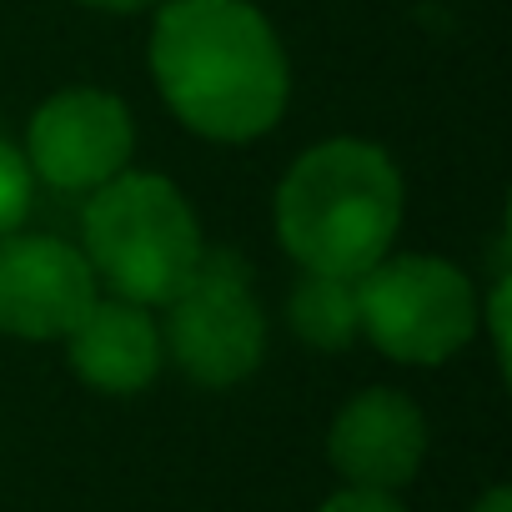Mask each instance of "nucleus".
I'll list each match as a JSON object with an SVG mask.
<instances>
[{
  "mask_svg": "<svg viewBox=\"0 0 512 512\" xmlns=\"http://www.w3.org/2000/svg\"><path fill=\"white\" fill-rule=\"evenodd\" d=\"M362 332L407 367H437L477 332L472 282L442 256H382L357 277Z\"/></svg>",
  "mask_w": 512,
  "mask_h": 512,
  "instance_id": "4",
  "label": "nucleus"
},
{
  "mask_svg": "<svg viewBox=\"0 0 512 512\" xmlns=\"http://www.w3.org/2000/svg\"><path fill=\"white\" fill-rule=\"evenodd\" d=\"M26 211H31V166L11 141H0V236L21 231Z\"/></svg>",
  "mask_w": 512,
  "mask_h": 512,
  "instance_id": "11",
  "label": "nucleus"
},
{
  "mask_svg": "<svg viewBox=\"0 0 512 512\" xmlns=\"http://www.w3.org/2000/svg\"><path fill=\"white\" fill-rule=\"evenodd\" d=\"M66 352H71V372L86 387L131 397V392L151 387V377L161 372V327L136 302L96 297L91 312L66 337Z\"/></svg>",
  "mask_w": 512,
  "mask_h": 512,
  "instance_id": "9",
  "label": "nucleus"
},
{
  "mask_svg": "<svg viewBox=\"0 0 512 512\" xmlns=\"http://www.w3.org/2000/svg\"><path fill=\"white\" fill-rule=\"evenodd\" d=\"M131 146H136L131 111L111 91L71 86L36 111L26 166L56 191H96L126 171Z\"/></svg>",
  "mask_w": 512,
  "mask_h": 512,
  "instance_id": "6",
  "label": "nucleus"
},
{
  "mask_svg": "<svg viewBox=\"0 0 512 512\" xmlns=\"http://www.w3.org/2000/svg\"><path fill=\"white\" fill-rule=\"evenodd\" d=\"M327 457L347 487L397 492L417 477L427 457V417L407 392L367 387L337 412L327 432Z\"/></svg>",
  "mask_w": 512,
  "mask_h": 512,
  "instance_id": "8",
  "label": "nucleus"
},
{
  "mask_svg": "<svg viewBox=\"0 0 512 512\" xmlns=\"http://www.w3.org/2000/svg\"><path fill=\"white\" fill-rule=\"evenodd\" d=\"M161 352H171V362L201 387H231L256 372L267 352V317L241 256H201L196 277L166 302Z\"/></svg>",
  "mask_w": 512,
  "mask_h": 512,
  "instance_id": "5",
  "label": "nucleus"
},
{
  "mask_svg": "<svg viewBox=\"0 0 512 512\" xmlns=\"http://www.w3.org/2000/svg\"><path fill=\"white\" fill-rule=\"evenodd\" d=\"M472 512H512V492L497 482V487H487V492L472 502Z\"/></svg>",
  "mask_w": 512,
  "mask_h": 512,
  "instance_id": "14",
  "label": "nucleus"
},
{
  "mask_svg": "<svg viewBox=\"0 0 512 512\" xmlns=\"http://www.w3.org/2000/svg\"><path fill=\"white\" fill-rule=\"evenodd\" d=\"M81 241L91 277L136 307H166L206 256L191 201L166 176L141 171L96 186L81 216Z\"/></svg>",
  "mask_w": 512,
  "mask_h": 512,
  "instance_id": "3",
  "label": "nucleus"
},
{
  "mask_svg": "<svg viewBox=\"0 0 512 512\" xmlns=\"http://www.w3.org/2000/svg\"><path fill=\"white\" fill-rule=\"evenodd\" d=\"M402 176L372 141H322L292 161L277 191V236L302 272L357 282L392 251Z\"/></svg>",
  "mask_w": 512,
  "mask_h": 512,
  "instance_id": "2",
  "label": "nucleus"
},
{
  "mask_svg": "<svg viewBox=\"0 0 512 512\" xmlns=\"http://www.w3.org/2000/svg\"><path fill=\"white\" fill-rule=\"evenodd\" d=\"M322 512H407L397 492H372V487H342L337 497L322 502Z\"/></svg>",
  "mask_w": 512,
  "mask_h": 512,
  "instance_id": "12",
  "label": "nucleus"
},
{
  "mask_svg": "<svg viewBox=\"0 0 512 512\" xmlns=\"http://www.w3.org/2000/svg\"><path fill=\"white\" fill-rule=\"evenodd\" d=\"M81 6H91V11H116V16H131V11H146L151 0H81Z\"/></svg>",
  "mask_w": 512,
  "mask_h": 512,
  "instance_id": "15",
  "label": "nucleus"
},
{
  "mask_svg": "<svg viewBox=\"0 0 512 512\" xmlns=\"http://www.w3.org/2000/svg\"><path fill=\"white\" fill-rule=\"evenodd\" d=\"M487 327H492V347H497V362L507 367V272L492 282V307H487Z\"/></svg>",
  "mask_w": 512,
  "mask_h": 512,
  "instance_id": "13",
  "label": "nucleus"
},
{
  "mask_svg": "<svg viewBox=\"0 0 512 512\" xmlns=\"http://www.w3.org/2000/svg\"><path fill=\"white\" fill-rule=\"evenodd\" d=\"M96 302L86 256L56 236H0V332L26 342L71 337Z\"/></svg>",
  "mask_w": 512,
  "mask_h": 512,
  "instance_id": "7",
  "label": "nucleus"
},
{
  "mask_svg": "<svg viewBox=\"0 0 512 512\" xmlns=\"http://www.w3.org/2000/svg\"><path fill=\"white\" fill-rule=\"evenodd\" d=\"M151 76L206 141H251L282 121L292 71L272 21L251 0H171L156 16Z\"/></svg>",
  "mask_w": 512,
  "mask_h": 512,
  "instance_id": "1",
  "label": "nucleus"
},
{
  "mask_svg": "<svg viewBox=\"0 0 512 512\" xmlns=\"http://www.w3.org/2000/svg\"><path fill=\"white\" fill-rule=\"evenodd\" d=\"M287 322H292V332L307 347H322V352L347 347L362 332V322H357V282L302 272V282L292 287V302H287Z\"/></svg>",
  "mask_w": 512,
  "mask_h": 512,
  "instance_id": "10",
  "label": "nucleus"
}]
</instances>
